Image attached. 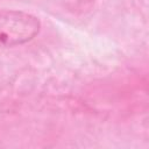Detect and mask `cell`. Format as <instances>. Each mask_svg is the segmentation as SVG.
I'll list each match as a JSON object with an SVG mask.
<instances>
[{"instance_id":"1","label":"cell","mask_w":149,"mask_h":149,"mask_svg":"<svg viewBox=\"0 0 149 149\" xmlns=\"http://www.w3.org/2000/svg\"><path fill=\"white\" fill-rule=\"evenodd\" d=\"M41 29L40 20L27 12L0 9V49L22 45Z\"/></svg>"},{"instance_id":"2","label":"cell","mask_w":149,"mask_h":149,"mask_svg":"<svg viewBox=\"0 0 149 149\" xmlns=\"http://www.w3.org/2000/svg\"><path fill=\"white\" fill-rule=\"evenodd\" d=\"M80 2H84V3H88V2H92L93 0H79Z\"/></svg>"}]
</instances>
